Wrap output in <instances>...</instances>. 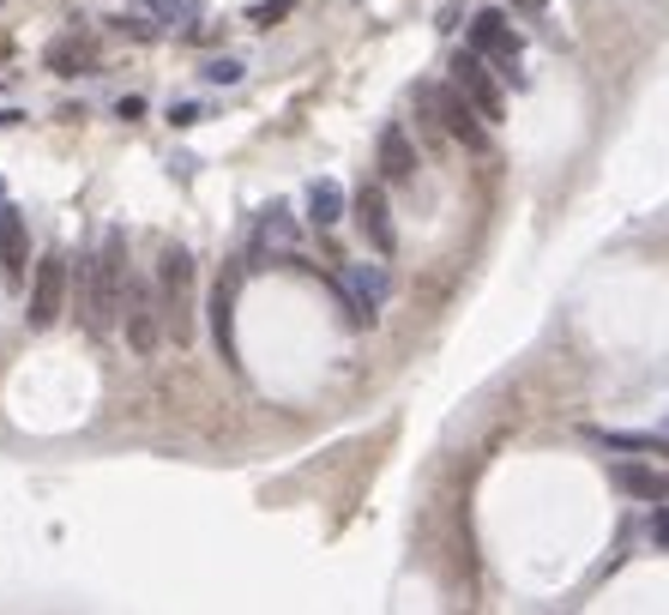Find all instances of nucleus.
<instances>
[{
    "mask_svg": "<svg viewBox=\"0 0 669 615\" xmlns=\"http://www.w3.org/2000/svg\"><path fill=\"white\" fill-rule=\"evenodd\" d=\"M121 320H127V350L133 356H151L163 344V302H158V284L139 272H127V302H121Z\"/></svg>",
    "mask_w": 669,
    "mask_h": 615,
    "instance_id": "obj_3",
    "label": "nucleus"
},
{
    "mask_svg": "<svg viewBox=\"0 0 669 615\" xmlns=\"http://www.w3.org/2000/svg\"><path fill=\"white\" fill-rule=\"evenodd\" d=\"M127 236H121L115 223L103 230V242H97V254L79 266V308H85V332H97V339H109L121 320V302H127Z\"/></svg>",
    "mask_w": 669,
    "mask_h": 615,
    "instance_id": "obj_1",
    "label": "nucleus"
},
{
    "mask_svg": "<svg viewBox=\"0 0 669 615\" xmlns=\"http://www.w3.org/2000/svg\"><path fill=\"white\" fill-rule=\"evenodd\" d=\"M453 85H459V91L471 97V103H476V115H483L488 127H495V121L507 115V97H500V79L488 73V61H483L476 49H459V54H453Z\"/></svg>",
    "mask_w": 669,
    "mask_h": 615,
    "instance_id": "obj_8",
    "label": "nucleus"
},
{
    "mask_svg": "<svg viewBox=\"0 0 669 615\" xmlns=\"http://www.w3.org/2000/svg\"><path fill=\"white\" fill-rule=\"evenodd\" d=\"M543 7H549V0H512V13H525V19H537Z\"/></svg>",
    "mask_w": 669,
    "mask_h": 615,
    "instance_id": "obj_23",
    "label": "nucleus"
},
{
    "mask_svg": "<svg viewBox=\"0 0 669 615\" xmlns=\"http://www.w3.org/2000/svg\"><path fill=\"white\" fill-rule=\"evenodd\" d=\"M374 158H381V182H393V187L417 182V145H410L405 121H386V127H381V145H374Z\"/></svg>",
    "mask_w": 669,
    "mask_h": 615,
    "instance_id": "obj_12",
    "label": "nucleus"
},
{
    "mask_svg": "<svg viewBox=\"0 0 669 615\" xmlns=\"http://www.w3.org/2000/svg\"><path fill=\"white\" fill-rule=\"evenodd\" d=\"M91 42L79 37V30H66V37H54L49 49H42V66H49V73H61V79H73V73H91Z\"/></svg>",
    "mask_w": 669,
    "mask_h": 615,
    "instance_id": "obj_16",
    "label": "nucleus"
},
{
    "mask_svg": "<svg viewBox=\"0 0 669 615\" xmlns=\"http://www.w3.org/2000/svg\"><path fill=\"white\" fill-rule=\"evenodd\" d=\"M187 284H194V254L187 248H163L158 260V302H163V327L170 339H187Z\"/></svg>",
    "mask_w": 669,
    "mask_h": 615,
    "instance_id": "obj_5",
    "label": "nucleus"
},
{
    "mask_svg": "<svg viewBox=\"0 0 669 615\" xmlns=\"http://www.w3.org/2000/svg\"><path fill=\"white\" fill-rule=\"evenodd\" d=\"M350 211H356V230H362V242L381 260H393L398 254V230H393V206H386V187L381 182H362L356 187V199H350Z\"/></svg>",
    "mask_w": 669,
    "mask_h": 615,
    "instance_id": "obj_9",
    "label": "nucleus"
},
{
    "mask_svg": "<svg viewBox=\"0 0 669 615\" xmlns=\"http://www.w3.org/2000/svg\"><path fill=\"white\" fill-rule=\"evenodd\" d=\"M241 272H248V266L230 260L218 272V284H211V296H206V308H211V344H218L223 362H241V356H236V290H241Z\"/></svg>",
    "mask_w": 669,
    "mask_h": 615,
    "instance_id": "obj_10",
    "label": "nucleus"
},
{
    "mask_svg": "<svg viewBox=\"0 0 669 615\" xmlns=\"http://www.w3.org/2000/svg\"><path fill=\"white\" fill-rule=\"evenodd\" d=\"M236 79H241V61H230V54L206 61V85H236Z\"/></svg>",
    "mask_w": 669,
    "mask_h": 615,
    "instance_id": "obj_19",
    "label": "nucleus"
},
{
    "mask_svg": "<svg viewBox=\"0 0 669 615\" xmlns=\"http://www.w3.org/2000/svg\"><path fill=\"white\" fill-rule=\"evenodd\" d=\"M616 489L621 495H633V501H652V507H664L669 501V477L657 471V465H616Z\"/></svg>",
    "mask_w": 669,
    "mask_h": 615,
    "instance_id": "obj_15",
    "label": "nucleus"
},
{
    "mask_svg": "<svg viewBox=\"0 0 669 615\" xmlns=\"http://www.w3.org/2000/svg\"><path fill=\"white\" fill-rule=\"evenodd\" d=\"M0 211H7V206H0Z\"/></svg>",
    "mask_w": 669,
    "mask_h": 615,
    "instance_id": "obj_25",
    "label": "nucleus"
},
{
    "mask_svg": "<svg viewBox=\"0 0 669 615\" xmlns=\"http://www.w3.org/2000/svg\"><path fill=\"white\" fill-rule=\"evenodd\" d=\"M338 218H344V187L332 182V175L308 182V223H314V230H332Z\"/></svg>",
    "mask_w": 669,
    "mask_h": 615,
    "instance_id": "obj_17",
    "label": "nucleus"
},
{
    "mask_svg": "<svg viewBox=\"0 0 669 615\" xmlns=\"http://www.w3.org/2000/svg\"><path fill=\"white\" fill-rule=\"evenodd\" d=\"M284 13H296V0H260V7H248V25H277Z\"/></svg>",
    "mask_w": 669,
    "mask_h": 615,
    "instance_id": "obj_18",
    "label": "nucleus"
},
{
    "mask_svg": "<svg viewBox=\"0 0 669 615\" xmlns=\"http://www.w3.org/2000/svg\"><path fill=\"white\" fill-rule=\"evenodd\" d=\"M199 115H206V109H199V103H175V109H170V121H175V127H194Z\"/></svg>",
    "mask_w": 669,
    "mask_h": 615,
    "instance_id": "obj_21",
    "label": "nucleus"
},
{
    "mask_svg": "<svg viewBox=\"0 0 669 615\" xmlns=\"http://www.w3.org/2000/svg\"><path fill=\"white\" fill-rule=\"evenodd\" d=\"M289 254H296V218H289V206H265L260 223H253V242H248V272H260V266H289Z\"/></svg>",
    "mask_w": 669,
    "mask_h": 615,
    "instance_id": "obj_7",
    "label": "nucleus"
},
{
    "mask_svg": "<svg viewBox=\"0 0 669 615\" xmlns=\"http://www.w3.org/2000/svg\"><path fill=\"white\" fill-rule=\"evenodd\" d=\"M145 115V97H121V121H139Z\"/></svg>",
    "mask_w": 669,
    "mask_h": 615,
    "instance_id": "obj_22",
    "label": "nucleus"
},
{
    "mask_svg": "<svg viewBox=\"0 0 669 615\" xmlns=\"http://www.w3.org/2000/svg\"><path fill=\"white\" fill-rule=\"evenodd\" d=\"M471 49L483 54V61H500V79L525 85V73H519V30H512V19L500 13V7H483V13L471 19Z\"/></svg>",
    "mask_w": 669,
    "mask_h": 615,
    "instance_id": "obj_4",
    "label": "nucleus"
},
{
    "mask_svg": "<svg viewBox=\"0 0 669 615\" xmlns=\"http://www.w3.org/2000/svg\"><path fill=\"white\" fill-rule=\"evenodd\" d=\"M61 302H66V254H42L37 272H30V296H25V327L42 332L61 320Z\"/></svg>",
    "mask_w": 669,
    "mask_h": 615,
    "instance_id": "obj_6",
    "label": "nucleus"
},
{
    "mask_svg": "<svg viewBox=\"0 0 669 615\" xmlns=\"http://www.w3.org/2000/svg\"><path fill=\"white\" fill-rule=\"evenodd\" d=\"M338 296H344V308H350V327H374L381 320V302H386V272L381 266H344V278H338Z\"/></svg>",
    "mask_w": 669,
    "mask_h": 615,
    "instance_id": "obj_11",
    "label": "nucleus"
},
{
    "mask_svg": "<svg viewBox=\"0 0 669 615\" xmlns=\"http://www.w3.org/2000/svg\"><path fill=\"white\" fill-rule=\"evenodd\" d=\"M139 7H163V0H139Z\"/></svg>",
    "mask_w": 669,
    "mask_h": 615,
    "instance_id": "obj_24",
    "label": "nucleus"
},
{
    "mask_svg": "<svg viewBox=\"0 0 669 615\" xmlns=\"http://www.w3.org/2000/svg\"><path fill=\"white\" fill-rule=\"evenodd\" d=\"M417 97H422V109L434 115V127H446L464 151H483V145H488V121L476 115V103L459 91V85H422Z\"/></svg>",
    "mask_w": 669,
    "mask_h": 615,
    "instance_id": "obj_2",
    "label": "nucleus"
},
{
    "mask_svg": "<svg viewBox=\"0 0 669 615\" xmlns=\"http://www.w3.org/2000/svg\"><path fill=\"white\" fill-rule=\"evenodd\" d=\"M645 537H652L657 550L669 555V501H664V507H652V519H645Z\"/></svg>",
    "mask_w": 669,
    "mask_h": 615,
    "instance_id": "obj_20",
    "label": "nucleus"
},
{
    "mask_svg": "<svg viewBox=\"0 0 669 615\" xmlns=\"http://www.w3.org/2000/svg\"><path fill=\"white\" fill-rule=\"evenodd\" d=\"M25 260H30L25 211L7 206V211H0V272H7V284H18V278H25Z\"/></svg>",
    "mask_w": 669,
    "mask_h": 615,
    "instance_id": "obj_13",
    "label": "nucleus"
},
{
    "mask_svg": "<svg viewBox=\"0 0 669 615\" xmlns=\"http://www.w3.org/2000/svg\"><path fill=\"white\" fill-rule=\"evenodd\" d=\"M585 441L609 446V453H657V458H669V429H585Z\"/></svg>",
    "mask_w": 669,
    "mask_h": 615,
    "instance_id": "obj_14",
    "label": "nucleus"
}]
</instances>
